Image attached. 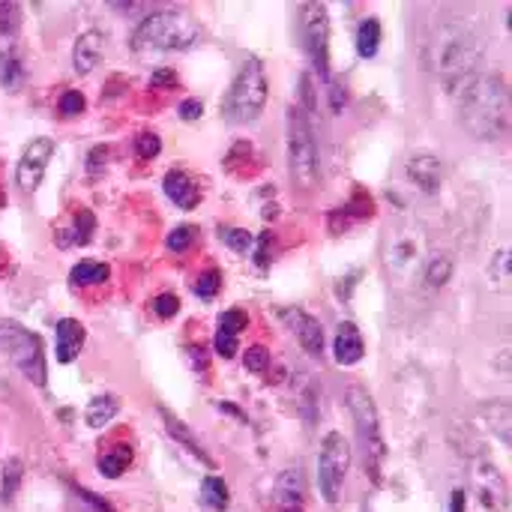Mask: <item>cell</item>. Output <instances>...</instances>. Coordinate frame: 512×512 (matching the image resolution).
I'll return each instance as SVG.
<instances>
[{"label": "cell", "instance_id": "4", "mask_svg": "<svg viewBox=\"0 0 512 512\" xmlns=\"http://www.w3.org/2000/svg\"><path fill=\"white\" fill-rule=\"evenodd\" d=\"M267 90L270 87H267L264 63L258 57H246L222 99V117L237 126L255 123L267 105Z\"/></svg>", "mask_w": 512, "mask_h": 512}, {"label": "cell", "instance_id": "9", "mask_svg": "<svg viewBox=\"0 0 512 512\" xmlns=\"http://www.w3.org/2000/svg\"><path fill=\"white\" fill-rule=\"evenodd\" d=\"M300 36L312 66L327 78L330 75V15L324 3L300 6Z\"/></svg>", "mask_w": 512, "mask_h": 512}, {"label": "cell", "instance_id": "15", "mask_svg": "<svg viewBox=\"0 0 512 512\" xmlns=\"http://www.w3.org/2000/svg\"><path fill=\"white\" fill-rule=\"evenodd\" d=\"M162 186H165V195H168L180 210H195L198 201H201V189H198V183H195L186 171L171 168V171L165 174Z\"/></svg>", "mask_w": 512, "mask_h": 512}, {"label": "cell", "instance_id": "24", "mask_svg": "<svg viewBox=\"0 0 512 512\" xmlns=\"http://www.w3.org/2000/svg\"><path fill=\"white\" fill-rule=\"evenodd\" d=\"M486 420H489V429L504 441V444H510V426H512V408L510 402H504V399H498V402H489L483 411H480Z\"/></svg>", "mask_w": 512, "mask_h": 512}, {"label": "cell", "instance_id": "40", "mask_svg": "<svg viewBox=\"0 0 512 512\" xmlns=\"http://www.w3.org/2000/svg\"><path fill=\"white\" fill-rule=\"evenodd\" d=\"M177 84V75L171 69H159L153 78H150V87H174Z\"/></svg>", "mask_w": 512, "mask_h": 512}, {"label": "cell", "instance_id": "33", "mask_svg": "<svg viewBox=\"0 0 512 512\" xmlns=\"http://www.w3.org/2000/svg\"><path fill=\"white\" fill-rule=\"evenodd\" d=\"M219 288H222V273H219V270H207V273H201V276L195 279V294H198L201 300L216 297Z\"/></svg>", "mask_w": 512, "mask_h": 512}, {"label": "cell", "instance_id": "18", "mask_svg": "<svg viewBox=\"0 0 512 512\" xmlns=\"http://www.w3.org/2000/svg\"><path fill=\"white\" fill-rule=\"evenodd\" d=\"M84 327L75 318H60L54 327V339H57V363H72L84 345Z\"/></svg>", "mask_w": 512, "mask_h": 512}, {"label": "cell", "instance_id": "13", "mask_svg": "<svg viewBox=\"0 0 512 512\" xmlns=\"http://www.w3.org/2000/svg\"><path fill=\"white\" fill-rule=\"evenodd\" d=\"M249 327V315L240 312V309H228L219 315V327H216V354L231 360L237 357V342H240V333Z\"/></svg>", "mask_w": 512, "mask_h": 512}, {"label": "cell", "instance_id": "10", "mask_svg": "<svg viewBox=\"0 0 512 512\" xmlns=\"http://www.w3.org/2000/svg\"><path fill=\"white\" fill-rule=\"evenodd\" d=\"M51 156H54V141L45 138V135H42V138H33V141L24 147L18 165H15V183H18L21 192H33V189L42 183Z\"/></svg>", "mask_w": 512, "mask_h": 512}, {"label": "cell", "instance_id": "5", "mask_svg": "<svg viewBox=\"0 0 512 512\" xmlns=\"http://www.w3.org/2000/svg\"><path fill=\"white\" fill-rule=\"evenodd\" d=\"M288 174L291 183L303 192L315 189L321 180L318 144L303 108H288Z\"/></svg>", "mask_w": 512, "mask_h": 512}, {"label": "cell", "instance_id": "7", "mask_svg": "<svg viewBox=\"0 0 512 512\" xmlns=\"http://www.w3.org/2000/svg\"><path fill=\"white\" fill-rule=\"evenodd\" d=\"M0 351L15 363V369L36 387H45V357L42 342L15 321H0Z\"/></svg>", "mask_w": 512, "mask_h": 512}, {"label": "cell", "instance_id": "39", "mask_svg": "<svg viewBox=\"0 0 512 512\" xmlns=\"http://www.w3.org/2000/svg\"><path fill=\"white\" fill-rule=\"evenodd\" d=\"M201 111H204L201 99H186V102H180V117H183V120H198Z\"/></svg>", "mask_w": 512, "mask_h": 512}, {"label": "cell", "instance_id": "29", "mask_svg": "<svg viewBox=\"0 0 512 512\" xmlns=\"http://www.w3.org/2000/svg\"><path fill=\"white\" fill-rule=\"evenodd\" d=\"M198 240V228H192V225H177L168 237H165V246H168V252H186L192 243Z\"/></svg>", "mask_w": 512, "mask_h": 512}, {"label": "cell", "instance_id": "14", "mask_svg": "<svg viewBox=\"0 0 512 512\" xmlns=\"http://www.w3.org/2000/svg\"><path fill=\"white\" fill-rule=\"evenodd\" d=\"M105 54V33L102 30H84L78 39H75V48H72V66L78 75H87L99 66Z\"/></svg>", "mask_w": 512, "mask_h": 512}, {"label": "cell", "instance_id": "8", "mask_svg": "<svg viewBox=\"0 0 512 512\" xmlns=\"http://www.w3.org/2000/svg\"><path fill=\"white\" fill-rule=\"evenodd\" d=\"M348 471H351V447L345 435L330 432L321 441V453H318V486L327 504H339Z\"/></svg>", "mask_w": 512, "mask_h": 512}, {"label": "cell", "instance_id": "21", "mask_svg": "<svg viewBox=\"0 0 512 512\" xmlns=\"http://www.w3.org/2000/svg\"><path fill=\"white\" fill-rule=\"evenodd\" d=\"M132 447L129 444H117V447H111V450H105L102 456H99V474L102 477H108V480H117V477H123V471L132 465Z\"/></svg>", "mask_w": 512, "mask_h": 512}, {"label": "cell", "instance_id": "42", "mask_svg": "<svg viewBox=\"0 0 512 512\" xmlns=\"http://www.w3.org/2000/svg\"><path fill=\"white\" fill-rule=\"evenodd\" d=\"M267 246H270V234H264L261 240H258V267H267Z\"/></svg>", "mask_w": 512, "mask_h": 512}, {"label": "cell", "instance_id": "34", "mask_svg": "<svg viewBox=\"0 0 512 512\" xmlns=\"http://www.w3.org/2000/svg\"><path fill=\"white\" fill-rule=\"evenodd\" d=\"M243 366H246V372H255V375L267 372L270 369V351L264 345H252L243 357Z\"/></svg>", "mask_w": 512, "mask_h": 512}, {"label": "cell", "instance_id": "27", "mask_svg": "<svg viewBox=\"0 0 512 512\" xmlns=\"http://www.w3.org/2000/svg\"><path fill=\"white\" fill-rule=\"evenodd\" d=\"M450 276H453V258H450L447 252L426 258V273H423V279H426L429 288H444V285L450 282Z\"/></svg>", "mask_w": 512, "mask_h": 512}, {"label": "cell", "instance_id": "26", "mask_svg": "<svg viewBox=\"0 0 512 512\" xmlns=\"http://www.w3.org/2000/svg\"><path fill=\"white\" fill-rule=\"evenodd\" d=\"M117 411H120V402L114 399V396H96L90 405H87V426H93V429H102V426H108L114 417H117Z\"/></svg>", "mask_w": 512, "mask_h": 512}, {"label": "cell", "instance_id": "19", "mask_svg": "<svg viewBox=\"0 0 512 512\" xmlns=\"http://www.w3.org/2000/svg\"><path fill=\"white\" fill-rule=\"evenodd\" d=\"M162 420H165V429H168V435H171V438H174L180 447H186V450H189V453H192L198 462H204L207 468H216V465H213V459L207 456V450L201 447V441H198V438L189 432V426H186L183 420H177V417H174L171 411H165V408H162Z\"/></svg>", "mask_w": 512, "mask_h": 512}, {"label": "cell", "instance_id": "20", "mask_svg": "<svg viewBox=\"0 0 512 512\" xmlns=\"http://www.w3.org/2000/svg\"><path fill=\"white\" fill-rule=\"evenodd\" d=\"M21 81H24V60H21L15 42L6 39V42H0V84L6 90H18Z\"/></svg>", "mask_w": 512, "mask_h": 512}, {"label": "cell", "instance_id": "6", "mask_svg": "<svg viewBox=\"0 0 512 512\" xmlns=\"http://www.w3.org/2000/svg\"><path fill=\"white\" fill-rule=\"evenodd\" d=\"M348 408H351L357 438H360L363 453H366V468L372 471L375 480H381V465L387 459V444H384V435H381V420H378L375 399L369 396V390L351 387L348 390Z\"/></svg>", "mask_w": 512, "mask_h": 512}, {"label": "cell", "instance_id": "44", "mask_svg": "<svg viewBox=\"0 0 512 512\" xmlns=\"http://www.w3.org/2000/svg\"><path fill=\"white\" fill-rule=\"evenodd\" d=\"M279 512H303V507H285V510Z\"/></svg>", "mask_w": 512, "mask_h": 512}, {"label": "cell", "instance_id": "2", "mask_svg": "<svg viewBox=\"0 0 512 512\" xmlns=\"http://www.w3.org/2000/svg\"><path fill=\"white\" fill-rule=\"evenodd\" d=\"M480 60H483L480 36L465 21H444L429 36L426 66L432 75H438L447 84H462V81L474 78Z\"/></svg>", "mask_w": 512, "mask_h": 512}, {"label": "cell", "instance_id": "3", "mask_svg": "<svg viewBox=\"0 0 512 512\" xmlns=\"http://www.w3.org/2000/svg\"><path fill=\"white\" fill-rule=\"evenodd\" d=\"M198 39H201V27L189 12L159 9L138 21V27L129 36V45L138 54H165V51H186Z\"/></svg>", "mask_w": 512, "mask_h": 512}, {"label": "cell", "instance_id": "41", "mask_svg": "<svg viewBox=\"0 0 512 512\" xmlns=\"http://www.w3.org/2000/svg\"><path fill=\"white\" fill-rule=\"evenodd\" d=\"M78 495H81L90 507H96V512H114L108 504H105V501H99V498H96L93 492H87V489H78Z\"/></svg>", "mask_w": 512, "mask_h": 512}, {"label": "cell", "instance_id": "1", "mask_svg": "<svg viewBox=\"0 0 512 512\" xmlns=\"http://www.w3.org/2000/svg\"><path fill=\"white\" fill-rule=\"evenodd\" d=\"M462 126L477 141H498L510 132V90L501 75H474L459 90Z\"/></svg>", "mask_w": 512, "mask_h": 512}, {"label": "cell", "instance_id": "23", "mask_svg": "<svg viewBox=\"0 0 512 512\" xmlns=\"http://www.w3.org/2000/svg\"><path fill=\"white\" fill-rule=\"evenodd\" d=\"M381 48V21L375 15L363 18L360 27H357V54L363 60H372Z\"/></svg>", "mask_w": 512, "mask_h": 512}, {"label": "cell", "instance_id": "28", "mask_svg": "<svg viewBox=\"0 0 512 512\" xmlns=\"http://www.w3.org/2000/svg\"><path fill=\"white\" fill-rule=\"evenodd\" d=\"M108 276H111L108 264L81 261V264H75V267H72L69 282H72V285H102V282H108Z\"/></svg>", "mask_w": 512, "mask_h": 512}, {"label": "cell", "instance_id": "32", "mask_svg": "<svg viewBox=\"0 0 512 512\" xmlns=\"http://www.w3.org/2000/svg\"><path fill=\"white\" fill-rule=\"evenodd\" d=\"M219 237H222V243L231 246L234 252H249L252 243H255V237H252L249 231H243V228H222Z\"/></svg>", "mask_w": 512, "mask_h": 512}, {"label": "cell", "instance_id": "17", "mask_svg": "<svg viewBox=\"0 0 512 512\" xmlns=\"http://www.w3.org/2000/svg\"><path fill=\"white\" fill-rule=\"evenodd\" d=\"M420 258H423V246H420L417 237H411V234H396L393 237V246L387 252V264H390L393 273H411Z\"/></svg>", "mask_w": 512, "mask_h": 512}, {"label": "cell", "instance_id": "22", "mask_svg": "<svg viewBox=\"0 0 512 512\" xmlns=\"http://www.w3.org/2000/svg\"><path fill=\"white\" fill-rule=\"evenodd\" d=\"M276 501L279 507H303V474L297 471H285L276 483Z\"/></svg>", "mask_w": 512, "mask_h": 512}, {"label": "cell", "instance_id": "11", "mask_svg": "<svg viewBox=\"0 0 512 512\" xmlns=\"http://www.w3.org/2000/svg\"><path fill=\"white\" fill-rule=\"evenodd\" d=\"M282 318L288 321L291 333L297 336V342L303 345V351L315 360L324 357V327L315 315L303 312V309H285Z\"/></svg>", "mask_w": 512, "mask_h": 512}, {"label": "cell", "instance_id": "12", "mask_svg": "<svg viewBox=\"0 0 512 512\" xmlns=\"http://www.w3.org/2000/svg\"><path fill=\"white\" fill-rule=\"evenodd\" d=\"M408 180L417 183L420 192L432 195L444 183V162L438 156H432V153H417V156L408 159Z\"/></svg>", "mask_w": 512, "mask_h": 512}, {"label": "cell", "instance_id": "16", "mask_svg": "<svg viewBox=\"0 0 512 512\" xmlns=\"http://www.w3.org/2000/svg\"><path fill=\"white\" fill-rule=\"evenodd\" d=\"M333 354H336V363H339V366H354V363H360V360H363V354H366V342H363V336H360L357 324H351V321L339 324V330H336V342H333Z\"/></svg>", "mask_w": 512, "mask_h": 512}, {"label": "cell", "instance_id": "43", "mask_svg": "<svg viewBox=\"0 0 512 512\" xmlns=\"http://www.w3.org/2000/svg\"><path fill=\"white\" fill-rule=\"evenodd\" d=\"M450 512H465V492H453V507Z\"/></svg>", "mask_w": 512, "mask_h": 512}, {"label": "cell", "instance_id": "35", "mask_svg": "<svg viewBox=\"0 0 512 512\" xmlns=\"http://www.w3.org/2000/svg\"><path fill=\"white\" fill-rule=\"evenodd\" d=\"M159 150H162V138L156 132H141L135 138V156L138 159H153V156H159Z\"/></svg>", "mask_w": 512, "mask_h": 512}, {"label": "cell", "instance_id": "36", "mask_svg": "<svg viewBox=\"0 0 512 512\" xmlns=\"http://www.w3.org/2000/svg\"><path fill=\"white\" fill-rule=\"evenodd\" d=\"M84 96H81V90H66L63 96H60V114H66V117H75V114H81L84 111Z\"/></svg>", "mask_w": 512, "mask_h": 512}, {"label": "cell", "instance_id": "25", "mask_svg": "<svg viewBox=\"0 0 512 512\" xmlns=\"http://www.w3.org/2000/svg\"><path fill=\"white\" fill-rule=\"evenodd\" d=\"M201 504H204L210 512L228 510V504H231V492H228L225 480H219V477H207V480L201 483Z\"/></svg>", "mask_w": 512, "mask_h": 512}, {"label": "cell", "instance_id": "37", "mask_svg": "<svg viewBox=\"0 0 512 512\" xmlns=\"http://www.w3.org/2000/svg\"><path fill=\"white\" fill-rule=\"evenodd\" d=\"M93 225H96V222H93V213H90V210H81V213L75 216V237H72V243H87Z\"/></svg>", "mask_w": 512, "mask_h": 512}, {"label": "cell", "instance_id": "38", "mask_svg": "<svg viewBox=\"0 0 512 512\" xmlns=\"http://www.w3.org/2000/svg\"><path fill=\"white\" fill-rule=\"evenodd\" d=\"M153 312H156L159 318H174V315L180 312V300H177L174 294H159V297L153 300Z\"/></svg>", "mask_w": 512, "mask_h": 512}, {"label": "cell", "instance_id": "31", "mask_svg": "<svg viewBox=\"0 0 512 512\" xmlns=\"http://www.w3.org/2000/svg\"><path fill=\"white\" fill-rule=\"evenodd\" d=\"M18 483H21V462L12 459V462H6V468H3V489H0V498H3L6 504L15 498Z\"/></svg>", "mask_w": 512, "mask_h": 512}, {"label": "cell", "instance_id": "30", "mask_svg": "<svg viewBox=\"0 0 512 512\" xmlns=\"http://www.w3.org/2000/svg\"><path fill=\"white\" fill-rule=\"evenodd\" d=\"M21 27V6L18 3H0V36L12 39Z\"/></svg>", "mask_w": 512, "mask_h": 512}]
</instances>
